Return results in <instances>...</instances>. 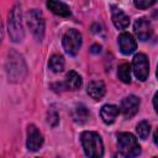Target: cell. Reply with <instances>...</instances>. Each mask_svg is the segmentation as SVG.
Returning <instances> with one entry per match:
<instances>
[{"instance_id": "cell-10", "label": "cell", "mask_w": 158, "mask_h": 158, "mask_svg": "<svg viewBox=\"0 0 158 158\" xmlns=\"http://www.w3.org/2000/svg\"><path fill=\"white\" fill-rule=\"evenodd\" d=\"M120 109L126 118H131L132 116H135L137 114V111L139 109V99L135 95H130L121 101Z\"/></svg>"}, {"instance_id": "cell-5", "label": "cell", "mask_w": 158, "mask_h": 158, "mask_svg": "<svg viewBox=\"0 0 158 158\" xmlns=\"http://www.w3.org/2000/svg\"><path fill=\"white\" fill-rule=\"evenodd\" d=\"M27 25L36 40L41 41L44 36V17L40 10H30L27 14Z\"/></svg>"}, {"instance_id": "cell-22", "label": "cell", "mask_w": 158, "mask_h": 158, "mask_svg": "<svg viewBox=\"0 0 158 158\" xmlns=\"http://www.w3.org/2000/svg\"><path fill=\"white\" fill-rule=\"evenodd\" d=\"M157 0H135V6L138 9H148Z\"/></svg>"}, {"instance_id": "cell-8", "label": "cell", "mask_w": 158, "mask_h": 158, "mask_svg": "<svg viewBox=\"0 0 158 158\" xmlns=\"http://www.w3.org/2000/svg\"><path fill=\"white\" fill-rule=\"evenodd\" d=\"M27 148L28 151L36 152L43 144V136L35 125H30L27 128Z\"/></svg>"}, {"instance_id": "cell-2", "label": "cell", "mask_w": 158, "mask_h": 158, "mask_svg": "<svg viewBox=\"0 0 158 158\" xmlns=\"http://www.w3.org/2000/svg\"><path fill=\"white\" fill-rule=\"evenodd\" d=\"M81 146L85 154L90 158H99L104 154V144L99 133L93 131H85L80 136Z\"/></svg>"}, {"instance_id": "cell-13", "label": "cell", "mask_w": 158, "mask_h": 158, "mask_svg": "<svg viewBox=\"0 0 158 158\" xmlns=\"http://www.w3.org/2000/svg\"><path fill=\"white\" fill-rule=\"evenodd\" d=\"M47 7L56 15L62 16V17H68L70 16V9L67 4L58 1V0H47Z\"/></svg>"}, {"instance_id": "cell-12", "label": "cell", "mask_w": 158, "mask_h": 158, "mask_svg": "<svg viewBox=\"0 0 158 158\" xmlns=\"http://www.w3.org/2000/svg\"><path fill=\"white\" fill-rule=\"evenodd\" d=\"M88 94L94 99V100H100L102 99V96L105 95L106 88L105 84L101 80H93L88 84V89H86Z\"/></svg>"}, {"instance_id": "cell-21", "label": "cell", "mask_w": 158, "mask_h": 158, "mask_svg": "<svg viewBox=\"0 0 158 158\" xmlns=\"http://www.w3.org/2000/svg\"><path fill=\"white\" fill-rule=\"evenodd\" d=\"M47 121H48V123L51 126H57V123L59 122V116H58V114H57L56 110H49L48 111V118H47Z\"/></svg>"}, {"instance_id": "cell-9", "label": "cell", "mask_w": 158, "mask_h": 158, "mask_svg": "<svg viewBox=\"0 0 158 158\" xmlns=\"http://www.w3.org/2000/svg\"><path fill=\"white\" fill-rule=\"evenodd\" d=\"M133 30H135V33H136L137 38L141 40V41L149 40L152 33H153L151 22L144 17H141V19L136 20V22L133 25Z\"/></svg>"}, {"instance_id": "cell-7", "label": "cell", "mask_w": 158, "mask_h": 158, "mask_svg": "<svg viewBox=\"0 0 158 158\" xmlns=\"http://www.w3.org/2000/svg\"><path fill=\"white\" fill-rule=\"evenodd\" d=\"M132 70L136 75L137 79H139L141 81H144L148 78L149 74V63H148V58L146 54L143 53H138L133 57L132 60Z\"/></svg>"}, {"instance_id": "cell-3", "label": "cell", "mask_w": 158, "mask_h": 158, "mask_svg": "<svg viewBox=\"0 0 158 158\" xmlns=\"http://www.w3.org/2000/svg\"><path fill=\"white\" fill-rule=\"evenodd\" d=\"M7 28H9V35L14 42H20L23 40L25 32L22 25V12H21V7L17 5L14 6L9 14Z\"/></svg>"}, {"instance_id": "cell-4", "label": "cell", "mask_w": 158, "mask_h": 158, "mask_svg": "<svg viewBox=\"0 0 158 158\" xmlns=\"http://www.w3.org/2000/svg\"><path fill=\"white\" fill-rule=\"evenodd\" d=\"M117 147L122 156L125 157H136L141 153V146L137 142V138L128 132H121L117 136Z\"/></svg>"}, {"instance_id": "cell-24", "label": "cell", "mask_w": 158, "mask_h": 158, "mask_svg": "<svg viewBox=\"0 0 158 158\" xmlns=\"http://www.w3.org/2000/svg\"><path fill=\"white\" fill-rule=\"evenodd\" d=\"M2 40V25H1V19H0V43Z\"/></svg>"}, {"instance_id": "cell-19", "label": "cell", "mask_w": 158, "mask_h": 158, "mask_svg": "<svg viewBox=\"0 0 158 158\" xmlns=\"http://www.w3.org/2000/svg\"><path fill=\"white\" fill-rule=\"evenodd\" d=\"M48 65L49 68L56 72V73H59L64 69V59L60 54H53L51 58H49V62H48Z\"/></svg>"}, {"instance_id": "cell-16", "label": "cell", "mask_w": 158, "mask_h": 158, "mask_svg": "<svg viewBox=\"0 0 158 158\" xmlns=\"http://www.w3.org/2000/svg\"><path fill=\"white\" fill-rule=\"evenodd\" d=\"M63 84H64V88H65V89H69V90H78V89L81 86L83 80H81V77H80L77 72L72 70V72H69V73L65 75V80H64Z\"/></svg>"}, {"instance_id": "cell-20", "label": "cell", "mask_w": 158, "mask_h": 158, "mask_svg": "<svg viewBox=\"0 0 158 158\" xmlns=\"http://www.w3.org/2000/svg\"><path fill=\"white\" fill-rule=\"evenodd\" d=\"M136 132H137V135H138L139 138L146 139L148 137L149 132H151V125L147 121H141L137 125V127H136Z\"/></svg>"}, {"instance_id": "cell-15", "label": "cell", "mask_w": 158, "mask_h": 158, "mask_svg": "<svg viewBox=\"0 0 158 158\" xmlns=\"http://www.w3.org/2000/svg\"><path fill=\"white\" fill-rule=\"evenodd\" d=\"M112 22L116 28L118 30H125L130 25V19L128 16L120 9H114L112 10Z\"/></svg>"}, {"instance_id": "cell-11", "label": "cell", "mask_w": 158, "mask_h": 158, "mask_svg": "<svg viewBox=\"0 0 158 158\" xmlns=\"http://www.w3.org/2000/svg\"><path fill=\"white\" fill-rule=\"evenodd\" d=\"M118 46L123 54H131L137 48L136 40L132 37V35H130L127 32H123L118 36Z\"/></svg>"}, {"instance_id": "cell-14", "label": "cell", "mask_w": 158, "mask_h": 158, "mask_svg": "<svg viewBox=\"0 0 158 158\" xmlns=\"http://www.w3.org/2000/svg\"><path fill=\"white\" fill-rule=\"evenodd\" d=\"M118 107L116 105H111V104H106L101 107L100 110V116L102 118V121L105 123H112L115 121V118L117 117L118 115Z\"/></svg>"}, {"instance_id": "cell-1", "label": "cell", "mask_w": 158, "mask_h": 158, "mask_svg": "<svg viewBox=\"0 0 158 158\" xmlns=\"http://www.w3.org/2000/svg\"><path fill=\"white\" fill-rule=\"evenodd\" d=\"M26 64L21 54H19L16 51H11L7 54L6 60V73L9 77V80L14 83L21 81L26 75Z\"/></svg>"}, {"instance_id": "cell-17", "label": "cell", "mask_w": 158, "mask_h": 158, "mask_svg": "<svg viewBox=\"0 0 158 158\" xmlns=\"http://www.w3.org/2000/svg\"><path fill=\"white\" fill-rule=\"evenodd\" d=\"M73 118L75 122H85L88 118H89V110L86 109V106L84 105H77L74 109H73Z\"/></svg>"}, {"instance_id": "cell-6", "label": "cell", "mask_w": 158, "mask_h": 158, "mask_svg": "<svg viewBox=\"0 0 158 158\" xmlns=\"http://www.w3.org/2000/svg\"><path fill=\"white\" fill-rule=\"evenodd\" d=\"M63 47L69 56H75L81 47V35L77 30H68L63 36Z\"/></svg>"}, {"instance_id": "cell-23", "label": "cell", "mask_w": 158, "mask_h": 158, "mask_svg": "<svg viewBox=\"0 0 158 158\" xmlns=\"http://www.w3.org/2000/svg\"><path fill=\"white\" fill-rule=\"evenodd\" d=\"M100 52H101V46H99V44L91 46V53H100Z\"/></svg>"}, {"instance_id": "cell-18", "label": "cell", "mask_w": 158, "mask_h": 158, "mask_svg": "<svg viewBox=\"0 0 158 158\" xmlns=\"http://www.w3.org/2000/svg\"><path fill=\"white\" fill-rule=\"evenodd\" d=\"M117 77L122 83L130 84L131 83V65L128 63L121 64L117 70Z\"/></svg>"}]
</instances>
